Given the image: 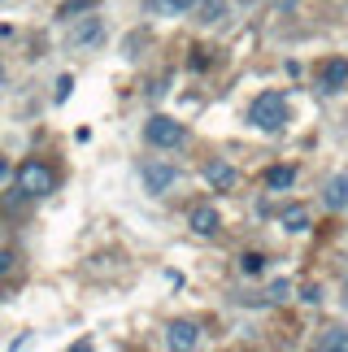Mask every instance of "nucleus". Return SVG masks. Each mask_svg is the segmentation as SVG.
<instances>
[{
	"label": "nucleus",
	"mask_w": 348,
	"mask_h": 352,
	"mask_svg": "<svg viewBox=\"0 0 348 352\" xmlns=\"http://www.w3.org/2000/svg\"><path fill=\"white\" fill-rule=\"evenodd\" d=\"M9 265H13V256H9V252H0V274H9Z\"/></svg>",
	"instance_id": "412c9836"
},
{
	"label": "nucleus",
	"mask_w": 348,
	"mask_h": 352,
	"mask_svg": "<svg viewBox=\"0 0 348 352\" xmlns=\"http://www.w3.org/2000/svg\"><path fill=\"white\" fill-rule=\"evenodd\" d=\"M187 222H192V231L196 235H213V231H218V209H213V205H196L192 213H187Z\"/></svg>",
	"instance_id": "0eeeda50"
},
{
	"label": "nucleus",
	"mask_w": 348,
	"mask_h": 352,
	"mask_svg": "<svg viewBox=\"0 0 348 352\" xmlns=\"http://www.w3.org/2000/svg\"><path fill=\"white\" fill-rule=\"evenodd\" d=\"M5 179H9V161L0 157V187H5Z\"/></svg>",
	"instance_id": "4be33fe9"
},
{
	"label": "nucleus",
	"mask_w": 348,
	"mask_h": 352,
	"mask_svg": "<svg viewBox=\"0 0 348 352\" xmlns=\"http://www.w3.org/2000/svg\"><path fill=\"white\" fill-rule=\"evenodd\" d=\"M166 344L170 348H200V327H196V322H187V318H179V322H170V327H166Z\"/></svg>",
	"instance_id": "39448f33"
},
{
	"label": "nucleus",
	"mask_w": 348,
	"mask_h": 352,
	"mask_svg": "<svg viewBox=\"0 0 348 352\" xmlns=\"http://www.w3.org/2000/svg\"><path fill=\"white\" fill-rule=\"evenodd\" d=\"M91 5H96V0H70V5H65V9H61V18H65V22H70V18H74V13H83V9H91Z\"/></svg>",
	"instance_id": "f3484780"
},
{
	"label": "nucleus",
	"mask_w": 348,
	"mask_h": 352,
	"mask_svg": "<svg viewBox=\"0 0 348 352\" xmlns=\"http://www.w3.org/2000/svg\"><path fill=\"white\" fill-rule=\"evenodd\" d=\"M70 87H74V78H70V74H65V78H57V100H65V96H70Z\"/></svg>",
	"instance_id": "6ab92c4d"
},
{
	"label": "nucleus",
	"mask_w": 348,
	"mask_h": 352,
	"mask_svg": "<svg viewBox=\"0 0 348 352\" xmlns=\"http://www.w3.org/2000/svg\"><path fill=\"white\" fill-rule=\"evenodd\" d=\"M305 300L318 305V300H323V287H318V283H314V287H305Z\"/></svg>",
	"instance_id": "aec40b11"
},
{
	"label": "nucleus",
	"mask_w": 348,
	"mask_h": 352,
	"mask_svg": "<svg viewBox=\"0 0 348 352\" xmlns=\"http://www.w3.org/2000/svg\"><path fill=\"white\" fill-rule=\"evenodd\" d=\"M287 292H292V283H287V278H274V283H270V300H283Z\"/></svg>",
	"instance_id": "a211bd4d"
},
{
	"label": "nucleus",
	"mask_w": 348,
	"mask_h": 352,
	"mask_svg": "<svg viewBox=\"0 0 348 352\" xmlns=\"http://www.w3.org/2000/svg\"><path fill=\"white\" fill-rule=\"evenodd\" d=\"M205 183L218 187V192H226V187L235 183V170L226 166V161H209V166H205Z\"/></svg>",
	"instance_id": "9d476101"
},
{
	"label": "nucleus",
	"mask_w": 348,
	"mask_h": 352,
	"mask_svg": "<svg viewBox=\"0 0 348 352\" xmlns=\"http://www.w3.org/2000/svg\"><path fill=\"white\" fill-rule=\"evenodd\" d=\"M52 187H57V174H52L44 161H26L18 170V192L22 196H48Z\"/></svg>",
	"instance_id": "f03ea898"
},
{
	"label": "nucleus",
	"mask_w": 348,
	"mask_h": 352,
	"mask_svg": "<svg viewBox=\"0 0 348 352\" xmlns=\"http://www.w3.org/2000/svg\"><path fill=\"white\" fill-rule=\"evenodd\" d=\"M0 83H5V65H0Z\"/></svg>",
	"instance_id": "b1692460"
},
{
	"label": "nucleus",
	"mask_w": 348,
	"mask_h": 352,
	"mask_svg": "<svg viewBox=\"0 0 348 352\" xmlns=\"http://www.w3.org/2000/svg\"><path fill=\"white\" fill-rule=\"evenodd\" d=\"M153 5L162 9V13H183V9H196L200 0H153Z\"/></svg>",
	"instance_id": "dca6fc26"
},
{
	"label": "nucleus",
	"mask_w": 348,
	"mask_h": 352,
	"mask_svg": "<svg viewBox=\"0 0 348 352\" xmlns=\"http://www.w3.org/2000/svg\"><path fill=\"white\" fill-rule=\"evenodd\" d=\"M140 179L144 187H149L153 196H162L174 187V166H166V161H149V166H140Z\"/></svg>",
	"instance_id": "20e7f679"
},
{
	"label": "nucleus",
	"mask_w": 348,
	"mask_h": 352,
	"mask_svg": "<svg viewBox=\"0 0 348 352\" xmlns=\"http://www.w3.org/2000/svg\"><path fill=\"white\" fill-rule=\"evenodd\" d=\"M261 265H265L261 252H244V256H239V270H244V274H261Z\"/></svg>",
	"instance_id": "2eb2a0df"
},
{
	"label": "nucleus",
	"mask_w": 348,
	"mask_h": 352,
	"mask_svg": "<svg viewBox=\"0 0 348 352\" xmlns=\"http://www.w3.org/2000/svg\"><path fill=\"white\" fill-rule=\"evenodd\" d=\"M149 144L153 148H179L183 140H187V131H183V122H174V118H166V113H157L153 122H149Z\"/></svg>",
	"instance_id": "7ed1b4c3"
},
{
	"label": "nucleus",
	"mask_w": 348,
	"mask_h": 352,
	"mask_svg": "<svg viewBox=\"0 0 348 352\" xmlns=\"http://www.w3.org/2000/svg\"><path fill=\"white\" fill-rule=\"evenodd\" d=\"M265 183H270L274 192H283V187H292V183H296V170H292V166H274L270 174H265Z\"/></svg>",
	"instance_id": "ddd939ff"
},
{
	"label": "nucleus",
	"mask_w": 348,
	"mask_h": 352,
	"mask_svg": "<svg viewBox=\"0 0 348 352\" xmlns=\"http://www.w3.org/2000/svg\"><path fill=\"white\" fill-rule=\"evenodd\" d=\"M235 5H252V0H235Z\"/></svg>",
	"instance_id": "393cba45"
},
{
	"label": "nucleus",
	"mask_w": 348,
	"mask_h": 352,
	"mask_svg": "<svg viewBox=\"0 0 348 352\" xmlns=\"http://www.w3.org/2000/svg\"><path fill=\"white\" fill-rule=\"evenodd\" d=\"M279 222H283V231H292V235H301L305 226H309V213H305V205H287L283 213H279Z\"/></svg>",
	"instance_id": "9b49d317"
},
{
	"label": "nucleus",
	"mask_w": 348,
	"mask_h": 352,
	"mask_svg": "<svg viewBox=\"0 0 348 352\" xmlns=\"http://www.w3.org/2000/svg\"><path fill=\"white\" fill-rule=\"evenodd\" d=\"M100 39V18H78L70 26V44L74 48H87V44H96Z\"/></svg>",
	"instance_id": "6e6552de"
},
{
	"label": "nucleus",
	"mask_w": 348,
	"mask_h": 352,
	"mask_svg": "<svg viewBox=\"0 0 348 352\" xmlns=\"http://www.w3.org/2000/svg\"><path fill=\"white\" fill-rule=\"evenodd\" d=\"M248 122L257 131H283L287 126V100L279 96V91H261L248 109Z\"/></svg>",
	"instance_id": "f257e3e1"
},
{
	"label": "nucleus",
	"mask_w": 348,
	"mask_h": 352,
	"mask_svg": "<svg viewBox=\"0 0 348 352\" xmlns=\"http://www.w3.org/2000/svg\"><path fill=\"white\" fill-rule=\"evenodd\" d=\"M274 5H283V9H292V5H296V0H274Z\"/></svg>",
	"instance_id": "5701e85b"
},
{
	"label": "nucleus",
	"mask_w": 348,
	"mask_h": 352,
	"mask_svg": "<svg viewBox=\"0 0 348 352\" xmlns=\"http://www.w3.org/2000/svg\"><path fill=\"white\" fill-rule=\"evenodd\" d=\"M318 348H323V352H348V331L331 327L327 335H318Z\"/></svg>",
	"instance_id": "f8f14e48"
},
{
	"label": "nucleus",
	"mask_w": 348,
	"mask_h": 352,
	"mask_svg": "<svg viewBox=\"0 0 348 352\" xmlns=\"http://www.w3.org/2000/svg\"><path fill=\"white\" fill-rule=\"evenodd\" d=\"M344 83H348V61H340V57L327 61L323 65V91H340Z\"/></svg>",
	"instance_id": "1a4fd4ad"
},
{
	"label": "nucleus",
	"mask_w": 348,
	"mask_h": 352,
	"mask_svg": "<svg viewBox=\"0 0 348 352\" xmlns=\"http://www.w3.org/2000/svg\"><path fill=\"white\" fill-rule=\"evenodd\" d=\"M323 205L327 209H348V174H336L323 187Z\"/></svg>",
	"instance_id": "423d86ee"
},
{
	"label": "nucleus",
	"mask_w": 348,
	"mask_h": 352,
	"mask_svg": "<svg viewBox=\"0 0 348 352\" xmlns=\"http://www.w3.org/2000/svg\"><path fill=\"white\" fill-rule=\"evenodd\" d=\"M200 22H222V13H226V0H200Z\"/></svg>",
	"instance_id": "4468645a"
}]
</instances>
